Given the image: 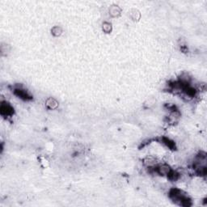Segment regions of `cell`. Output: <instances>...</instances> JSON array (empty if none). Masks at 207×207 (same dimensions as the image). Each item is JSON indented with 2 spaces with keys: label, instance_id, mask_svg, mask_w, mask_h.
<instances>
[{
  "label": "cell",
  "instance_id": "1",
  "mask_svg": "<svg viewBox=\"0 0 207 207\" xmlns=\"http://www.w3.org/2000/svg\"><path fill=\"white\" fill-rule=\"evenodd\" d=\"M15 94L17 95L20 98L23 99V100H28L31 99V96L28 94V92H26L25 90L22 89V88H16L15 89Z\"/></svg>",
  "mask_w": 207,
  "mask_h": 207
},
{
  "label": "cell",
  "instance_id": "2",
  "mask_svg": "<svg viewBox=\"0 0 207 207\" xmlns=\"http://www.w3.org/2000/svg\"><path fill=\"white\" fill-rule=\"evenodd\" d=\"M12 108L7 104H1V114L5 116H9L12 114Z\"/></svg>",
  "mask_w": 207,
  "mask_h": 207
}]
</instances>
